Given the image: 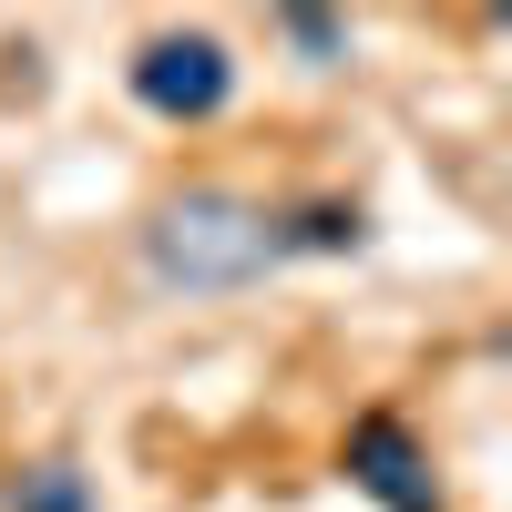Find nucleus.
I'll use <instances>...</instances> for the list:
<instances>
[{"instance_id": "f257e3e1", "label": "nucleus", "mask_w": 512, "mask_h": 512, "mask_svg": "<svg viewBox=\"0 0 512 512\" xmlns=\"http://www.w3.org/2000/svg\"><path fill=\"white\" fill-rule=\"evenodd\" d=\"M134 256H144V277L175 287V297H236V287H256L267 267H287L267 205L236 195V185H185V195H164L154 216L134 226Z\"/></svg>"}, {"instance_id": "f03ea898", "label": "nucleus", "mask_w": 512, "mask_h": 512, "mask_svg": "<svg viewBox=\"0 0 512 512\" xmlns=\"http://www.w3.org/2000/svg\"><path fill=\"white\" fill-rule=\"evenodd\" d=\"M123 82H134V103L164 113V123H216L236 103V52L216 31H154L134 62H123Z\"/></svg>"}, {"instance_id": "7ed1b4c3", "label": "nucleus", "mask_w": 512, "mask_h": 512, "mask_svg": "<svg viewBox=\"0 0 512 512\" xmlns=\"http://www.w3.org/2000/svg\"><path fill=\"white\" fill-rule=\"evenodd\" d=\"M338 472H349V492H369L379 512H451L431 451H420V431L400 410H359L349 441H338Z\"/></svg>"}, {"instance_id": "20e7f679", "label": "nucleus", "mask_w": 512, "mask_h": 512, "mask_svg": "<svg viewBox=\"0 0 512 512\" xmlns=\"http://www.w3.org/2000/svg\"><path fill=\"white\" fill-rule=\"evenodd\" d=\"M277 256H359L369 246V205L359 195H308V205H277Z\"/></svg>"}, {"instance_id": "39448f33", "label": "nucleus", "mask_w": 512, "mask_h": 512, "mask_svg": "<svg viewBox=\"0 0 512 512\" xmlns=\"http://www.w3.org/2000/svg\"><path fill=\"white\" fill-rule=\"evenodd\" d=\"M0 512H103V502H93V472H82V461H21V472L0 482Z\"/></svg>"}, {"instance_id": "423d86ee", "label": "nucleus", "mask_w": 512, "mask_h": 512, "mask_svg": "<svg viewBox=\"0 0 512 512\" xmlns=\"http://www.w3.org/2000/svg\"><path fill=\"white\" fill-rule=\"evenodd\" d=\"M277 41H287L308 72H338V62H349V21H338V11H277Z\"/></svg>"}]
</instances>
